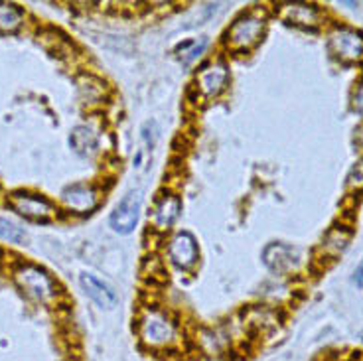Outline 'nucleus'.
Segmentation results:
<instances>
[{
  "instance_id": "obj_1",
  "label": "nucleus",
  "mask_w": 363,
  "mask_h": 361,
  "mask_svg": "<svg viewBox=\"0 0 363 361\" xmlns=\"http://www.w3.org/2000/svg\"><path fill=\"white\" fill-rule=\"evenodd\" d=\"M136 334L140 343L152 352H176L182 345L180 326L160 308L146 306L140 310Z\"/></svg>"
},
{
  "instance_id": "obj_2",
  "label": "nucleus",
  "mask_w": 363,
  "mask_h": 361,
  "mask_svg": "<svg viewBox=\"0 0 363 361\" xmlns=\"http://www.w3.org/2000/svg\"><path fill=\"white\" fill-rule=\"evenodd\" d=\"M267 30V16L263 10H249L229 26L225 32V45L233 54H247L261 44Z\"/></svg>"
},
{
  "instance_id": "obj_3",
  "label": "nucleus",
  "mask_w": 363,
  "mask_h": 361,
  "mask_svg": "<svg viewBox=\"0 0 363 361\" xmlns=\"http://www.w3.org/2000/svg\"><path fill=\"white\" fill-rule=\"evenodd\" d=\"M12 277L16 280L18 289L24 290L30 298L44 304L54 300L55 282L44 269H40L36 265H18L12 272Z\"/></svg>"
},
{
  "instance_id": "obj_4",
  "label": "nucleus",
  "mask_w": 363,
  "mask_h": 361,
  "mask_svg": "<svg viewBox=\"0 0 363 361\" xmlns=\"http://www.w3.org/2000/svg\"><path fill=\"white\" fill-rule=\"evenodd\" d=\"M328 50L344 64L363 62V36L354 28L336 26L328 34Z\"/></svg>"
},
{
  "instance_id": "obj_5",
  "label": "nucleus",
  "mask_w": 363,
  "mask_h": 361,
  "mask_svg": "<svg viewBox=\"0 0 363 361\" xmlns=\"http://www.w3.org/2000/svg\"><path fill=\"white\" fill-rule=\"evenodd\" d=\"M9 206L18 216L32 219V221H50L54 217V206L40 194L26 190H16L9 196Z\"/></svg>"
},
{
  "instance_id": "obj_6",
  "label": "nucleus",
  "mask_w": 363,
  "mask_h": 361,
  "mask_svg": "<svg viewBox=\"0 0 363 361\" xmlns=\"http://www.w3.org/2000/svg\"><path fill=\"white\" fill-rule=\"evenodd\" d=\"M140 208H143V196L140 191H128L125 198L117 204V208L111 213V229L118 235L133 233L138 226L140 217Z\"/></svg>"
},
{
  "instance_id": "obj_7",
  "label": "nucleus",
  "mask_w": 363,
  "mask_h": 361,
  "mask_svg": "<svg viewBox=\"0 0 363 361\" xmlns=\"http://www.w3.org/2000/svg\"><path fill=\"white\" fill-rule=\"evenodd\" d=\"M227 83H229V67L225 62L216 60L211 64L203 65L196 77V87L200 93L201 99H216L225 91Z\"/></svg>"
},
{
  "instance_id": "obj_8",
  "label": "nucleus",
  "mask_w": 363,
  "mask_h": 361,
  "mask_svg": "<svg viewBox=\"0 0 363 361\" xmlns=\"http://www.w3.org/2000/svg\"><path fill=\"white\" fill-rule=\"evenodd\" d=\"M168 259L182 271H191L200 261V247L196 237L188 231H178L168 241Z\"/></svg>"
},
{
  "instance_id": "obj_9",
  "label": "nucleus",
  "mask_w": 363,
  "mask_h": 361,
  "mask_svg": "<svg viewBox=\"0 0 363 361\" xmlns=\"http://www.w3.org/2000/svg\"><path fill=\"white\" fill-rule=\"evenodd\" d=\"M263 261L277 274H291L302 267V253L292 245L271 243L264 247Z\"/></svg>"
},
{
  "instance_id": "obj_10",
  "label": "nucleus",
  "mask_w": 363,
  "mask_h": 361,
  "mask_svg": "<svg viewBox=\"0 0 363 361\" xmlns=\"http://www.w3.org/2000/svg\"><path fill=\"white\" fill-rule=\"evenodd\" d=\"M277 12L286 24L304 30H316L324 22L322 10L308 2H281L277 4Z\"/></svg>"
},
{
  "instance_id": "obj_11",
  "label": "nucleus",
  "mask_w": 363,
  "mask_h": 361,
  "mask_svg": "<svg viewBox=\"0 0 363 361\" xmlns=\"http://www.w3.org/2000/svg\"><path fill=\"white\" fill-rule=\"evenodd\" d=\"M182 199L176 194H164L150 211V226L158 233H166L180 217Z\"/></svg>"
},
{
  "instance_id": "obj_12",
  "label": "nucleus",
  "mask_w": 363,
  "mask_h": 361,
  "mask_svg": "<svg viewBox=\"0 0 363 361\" xmlns=\"http://www.w3.org/2000/svg\"><path fill=\"white\" fill-rule=\"evenodd\" d=\"M62 201L73 213H91L99 204V194L89 184H73L62 191Z\"/></svg>"
},
{
  "instance_id": "obj_13",
  "label": "nucleus",
  "mask_w": 363,
  "mask_h": 361,
  "mask_svg": "<svg viewBox=\"0 0 363 361\" xmlns=\"http://www.w3.org/2000/svg\"><path fill=\"white\" fill-rule=\"evenodd\" d=\"M79 282H82V289L85 290V294H87V296H89L99 308L113 310V308L117 306V292H115L113 287H109L107 282H103L101 279H97L95 274L83 272L82 277H79Z\"/></svg>"
},
{
  "instance_id": "obj_14",
  "label": "nucleus",
  "mask_w": 363,
  "mask_h": 361,
  "mask_svg": "<svg viewBox=\"0 0 363 361\" xmlns=\"http://www.w3.org/2000/svg\"><path fill=\"white\" fill-rule=\"evenodd\" d=\"M352 237H354V231H352L350 227H332V229L324 235L322 243H320V255L326 257L328 261H334V259H337V257L347 249Z\"/></svg>"
},
{
  "instance_id": "obj_15",
  "label": "nucleus",
  "mask_w": 363,
  "mask_h": 361,
  "mask_svg": "<svg viewBox=\"0 0 363 361\" xmlns=\"http://www.w3.org/2000/svg\"><path fill=\"white\" fill-rule=\"evenodd\" d=\"M69 146L73 152L79 154L83 158H89L99 150V135L87 125H79L72 130L69 135Z\"/></svg>"
},
{
  "instance_id": "obj_16",
  "label": "nucleus",
  "mask_w": 363,
  "mask_h": 361,
  "mask_svg": "<svg viewBox=\"0 0 363 361\" xmlns=\"http://www.w3.org/2000/svg\"><path fill=\"white\" fill-rule=\"evenodd\" d=\"M24 22V10L12 2H0V32H16Z\"/></svg>"
},
{
  "instance_id": "obj_17",
  "label": "nucleus",
  "mask_w": 363,
  "mask_h": 361,
  "mask_svg": "<svg viewBox=\"0 0 363 361\" xmlns=\"http://www.w3.org/2000/svg\"><path fill=\"white\" fill-rule=\"evenodd\" d=\"M247 318H249V322L247 324L253 326V328H257V330H261V332H264V330H272V328H277L279 326V318H277V314L272 312V310H264V308H253L249 314H247Z\"/></svg>"
},
{
  "instance_id": "obj_18",
  "label": "nucleus",
  "mask_w": 363,
  "mask_h": 361,
  "mask_svg": "<svg viewBox=\"0 0 363 361\" xmlns=\"http://www.w3.org/2000/svg\"><path fill=\"white\" fill-rule=\"evenodd\" d=\"M209 40L206 36L200 38V40H194V42H186V44H182L180 48H178V57H180L186 65H190L191 62H196V60L206 52Z\"/></svg>"
},
{
  "instance_id": "obj_19",
  "label": "nucleus",
  "mask_w": 363,
  "mask_h": 361,
  "mask_svg": "<svg viewBox=\"0 0 363 361\" xmlns=\"http://www.w3.org/2000/svg\"><path fill=\"white\" fill-rule=\"evenodd\" d=\"M83 79L87 82L85 85H82L83 97L87 99V103H99L105 97V83L93 75H83Z\"/></svg>"
},
{
  "instance_id": "obj_20",
  "label": "nucleus",
  "mask_w": 363,
  "mask_h": 361,
  "mask_svg": "<svg viewBox=\"0 0 363 361\" xmlns=\"http://www.w3.org/2000/svg\"><path fill=\"white\" fill-rule=\"evenodd\" d=\"M24 237H26V233L22 227L14 226L9 219L0 217V239H4L9 243H20V241H24Z\"/></svg>"
},
{
  "instance_id": "obj_21",
  "label": "nucleus",
  "mask_w": 363,
  "mask_h": 361,
  "mask_svg": "<svg viewBox=\"0 0 363 361\" xmlns=\"http://www.w3.org/2000/svg\"><path fill=\"white\" fill-rule=\"evenodd\" d=\"M347 191H363V158L355 164L347 176Z\"/></svg>"
},
{
  "instance_id": "obj_22",
  "label": "nucleus",
  "mask_w": 363,
  "mask_h": 361,
  "mask_svg": "<svg viewBox=\"0 0 363 361\" xmlns=\"http://www.w3.org/2000/svg\"><path fill=\"white\" fill-rule=\"evenodd\" d=\"M352 107L357 115L363 117V79L355 85L354 95H352Z\"/></svg>"
},
{
  "instance_id": "obj_23",
  "label": "nucleus",
  "mask_w": 363,
  "mask_h": 361,
  "mask_svg": "<svg viewBox=\"0 0 363 361\" xmlns=\"http://www.w3.org/2000/svg\"><path fill=\"white\" fill-rule=\"evenodd\" d=\"M354 280H355V284H357L359 289H363V261H362V265H359V267L355 269Z\"/></svg>"
},
{
  "instance_id": "obj_24",
  "label": "nucleus",
  "mask_w": 363,
  "mask_h": 361,
  "mask_svg": "<svg viewBox=\"0 0 363 361\" xmlns=\"http://www.w3.org/2000/svg\"><path fill=\"white\" fill-rule=\"evenodd\" d=\"M354 140H355V145L359 146V148L363 150V125H362V127H357V130H355Z\"/></svg>"
}]
</instances>
